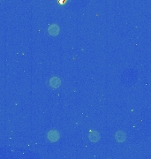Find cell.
I'll list each match as a JSON object with an SVG mask.
<instances>
[{
    "mask_svg": "<svg viewBox=\"0 0 151 159\" xmlns=\"http://www.w3.org/2000/svg\"><path fill=\"white\" fill-rule=\"evenodd\" d=\"M48 31L51 35H57L59 34V27L57 25H51L49 28Z\"/></svg>",
    "mask_w": 151,
    "mask_h": 159,
    "instance_id": "obj_2",
    "label": "cell"
},
{
    "mask_svg": "<svg viewBox=\"0 0 151 159\" xmlns=\"http://www.w3.org/2000/svg\"><path fill=\"white\" fill-rule=\"evenodd\" d=\"M50 83H51V85L53 88H57V87L59 86V84H60V81H59V79L54 77V78L51 79V81Z\"/></svg>",
    "mask_w": 151,
    "mask_h": 159,
    "instance_id": "obj_3",
    "label": "cell"
},
{
    "mask_svg": "<svg viewBox=\"0 0 151 159\" xmlns=\"http://www.w3.org/2000/svg\"><path fill=\"white\" fill-rule=\"evenodd\" d=\"M59 138V133L56 132V131H51V132L49 133V134H48V139H49L50 141H53V142L56 141H58Z\"/></svg>",
    "mask_w": 151,
    "mask_h": 159,
    "instance_id": "obj_1",
    "label": "cell"
}]
</instances>
